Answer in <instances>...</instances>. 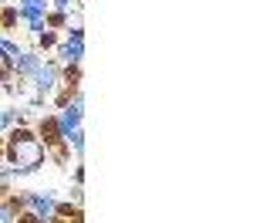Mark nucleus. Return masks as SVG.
Listing matches in <instances>:
<instances>
[{
	"mask_svg": "<svg viewBox=\"0 0 253 223\" xmlns=\"http://www.w3.org/2000/svg\"><path fill=\"white\" fill-rule=\"evenodd\" d=\"M3 156L10 162V169L14 173H38L44 159H47V149H44V142L31 132V129H10V135H7V145H3Z\"/></svg>",
	"mask_w": 253,
	"mask_h": 223,
	"instance_id": "f257e3e1",
	"label": "nucleus"
},
{
	"mask_svg": "<svg viewBox=\"0 0 253 223\" xmlns=\"http://www.w3.org/2000/svg\"><path fill=\"white\" fill-rule=\"evenodd\" d=\"M81 108H84V98H81V95H75V98H71L68 105H64V108H61V115H58L61 139H64L68 132H75V129H81Z\"/></svg>",
	"mask_w": 253,
	"mask_h": 223,
	"instance_id": "f03ea898",
	"label": "nucleus"
},
{
	"mask_svg": "<svg viewBox=\"0 0 253 223\" xmlns=\"http://www.w3.org/2000/svg\"><path fill=\"white\" fill-rule=\"evenodd\" d=\"M20 200H24V206H31L41 220H51V217H54V210H58V203L51 200V196H41V193H24Z\"/></svg>",
	"mask_w": 253,
	"mask_h": 223,
	"instance_id": "7ed1b4c3",
	"label": "nucleus"
},
{
	"mask_svg": "<svg viewBox=\"0 0 253 223\" xmlns=\"http://www.w3.org/2000/svg\"><path fill=\"white\" fill-rule=\"evenodd\" d=\"M54 81H58V68H54V64H41V71L34 75V85H38V98H44V95L54 88Z\"/></svg>",
	"mask_w": 253,
	"mask_h": 223,
	"instance_id": "20e7f679",
	"label": "nucleus"
},
{
	"mask_svg": "<svg viewBox=\"0 0 253 223\" xmlns=\"http://www.w3.org/2000/svg\"><path fill=\"white\" fill-rule=\"evenodd\" d=\"M41 135L38 139H44V149H47V145H61V129H58V119H41V129H38Z\"/></svg>",
	"mask_w": 253,
	"mask_h": 223,
	"instance_id": "39448f33",
	"label": "nucleus"
},
{
	"mask_svg": "<svg viewBox=\"0 0 253 223\" xmlns=\"http://www.w3.org/2000/svg\"><path fill=\"white\" fill-rule=\"evenodd\" d=\"M81 54H84V38H68L61 44V58L68 61V64H78Z\"/></svg>",
	"mask_w": 253,
	"mask_h": 223,
	"instance_id": "423d86ee",
	"label": "nucleus"
},
{
	"mask_svg": "<svg viewBox=\"0 0 253 223\" xmlns=\"http://www.w3.org/2000/svg\"><path fill=\"white\" fill-rule=\"evenodd\" d=\"M64 142H68V145H71L75 152H84V132H81V129L68 132V135H64Z\"/></svg>",
	"mask_w": 253,
	"mask_h": 223,
	"instance_id": "0eeeda50",
	"label": "nucleus"
},
{
	"mask_svg": "<svg viewBox=\"0 0 253 223\" xmlns=\"http://www.w3.org/2000/svg\"><path fill=\"white\" fill-rule=\"evenodd\" d=\"M38 44L41 47H54V44H58V34L47 31V24H44V31H38Z\"/></svg>",
	"mask_w": 253,
	"mask_h": 223,
	"instance_id": "6e6552de",
	"label": "nucleus"
},
{
	"mask_svg": "<svg viewBox=\"0 0 253 223\" xmlns=\"http://www.w3.org/2000/svg\"><path fill=\"white\" fill-rule=\"evenodd\" d=\"M51 223H81V210H75V213H54Z\"/></svg>",
	"mask_w": 253,
	"mask_h": 223,
	"instance_id": "1a4fd4ad",
	"label": "nucleus"
},
{
	"mask_svg": "<svg viewBox=\"0 0 253 223\" xmlns=\"http://www.w3.org/2000/svg\"><path fill=\"white\" fill-rule=\"evenodd\" d=\"M20 10H47L44 0H20Z\"/></svg>",
	"mask_w": 253,
	"mask_h": 223,
	"instance_id": "9d476101",
	"label": "nucleus"
},
{
	"mask_svg": "<svg viewBox=\"0 0 253 223\" xmlns=\"http://www.w3.org/2000/svg\"><path fill=\"white\" fill-rule=\"evenodd\" d=\"M14 122H17V115H14L10 108H3V112H0V129H10Z\"/></svg>",
	"mask_w": 253,
	"mask_h": 223,
	"instance_id": "9b49d317",
	"label": "nucleus"
},
{
	"mask_svg": "<svg viewBox=\"0 0 253 223\" xmlns=\"http://www.w3.org/2000/svg\"><path fill=\"white\" fill-rule=\"evenodd\" d=\"M0 223H14V217H10V210H7V206H0Z\"/></svg>",
	"mask_w": 253,
	"mask_h": 223,
	"instance_id": "f8f14e48",
	"label": "nucleus"
},
{
	"mask_svg": "<svg viewBox=\"0 0 253 223\" xmlns=\"http://www.w3.org/2000/svg\"><path fill=\"white\" fill-rule=\"evenodd\" d=\"M54 7H58L61 14H64V10H68V7H71V0H54Z\"/></svg>",
	"mask_w": 253,
	"mask_h": 223,
	"instance_id": "ddd939ff",
	"label": "nucleus"
}]
</instances>
